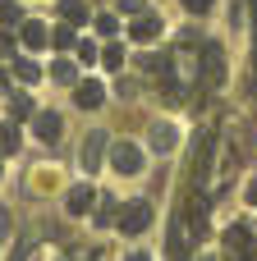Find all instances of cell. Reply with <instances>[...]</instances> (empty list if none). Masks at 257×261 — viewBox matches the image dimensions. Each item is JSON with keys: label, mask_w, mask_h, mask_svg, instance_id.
Returning a JSON list of instances; mask_svg holds the SVG:
<instances>
[{"label": "cell", "mask_w": 257, "mask_h": 261, "mask_svg": "<svg viewBox=\"0 0 257 261\" xmlns=\"http://www.w3.org/2000/svg\"><path fill=\"white\" fill-rule=\"evenodd\" d=\"M55 9H60V14H64V23H87V18H92V14H87V5H83V0H60V5H55Z\"/></svg>", "instance_id": "8fae6325"}, {"label": "cell", "mask_w": 257, "mask_h": 261, "mask_svg": "<svg viewBox=\"0 0 257 261\" xmlns=\"http://www.w3.org/2000/svg\"><path fill=\"white\" fill-rule=\"evenodd\" d=\"M51 41H55L60 50H64V46H74V23H60V28L51 32Z\"/></svg>", "instance_id": "5bb4252c"}, {"label": "cell", "mask_w": 257, "mask_h": 261, "mask_svg": "<svg viewBox=\"0 0 257 261\" xmlns=\"http://www.w3.org/2000/svg\"><path fill=\"white\" fill-rule=\"evenodd\" d=\"M92 206H97V188L78 184V188H69V193H64V211H69V216H87Z\"/></svg>", "instance_id": "ba28073f"}, {"label": "cell", "mask_w": 257, "mask_h": 261, "mask_svg": "<svg viewBox=\"0 0 257 261\" xmlns=\"http://www.w3.org/2000/svg\"><path fill=\"white\" fill-rule=\"evenodd\" d=\"M124 261H152L147 252H124Z\"/></svg>", "instance_id": "44dd1931"}, {"label": "cell", "mask_w": 257, "mask_h": 261, "mask_svg": "<svg viewBox=\"0 0 257 261\" xmlns=\"http://www.w3.org/2000/svg\"><path fill=\"white\" fill-rule=\"evenodd\" d=\"M106 165H110L120 179H133V174H143V170H147V161H143V147H138V142H115Z\"/></svg>", "instance_id": "6da1fadb"}, {"label": "cell", "mask_w": 257, "mask_h": 261, "mask_svg": "<svg viewBox=\"0 0 257 261\" xmlns=\"http://www.w3.org/2000/svg\"><path fill=\"white\" fill-rule=\"evenodd\" d=\"M74 106H78V110H101V106H106V87H101L97 78L78 83V87H74Z\"/></svg>", "instance_id": "8992f818"}, {"label": "cell", "mask_w": 257, "mask_h": 261, "mask_svg": "<svg viewBox=\"0 0 257 261\" xmlns=\"http://www.w3.org/2000/svg\"><path fill=\"white\" fill-rule=\"evenodd\" d=\"M14 147H18V133L5 128V133H0V151H14Z\"/></svg>", "instance_id": "e0dca14e"}, {"label": "cell", "mask_w": 257, "mask_h": 261, "mask_svg": "<svg viewBox=\"0 0 257 261\" xmlns=\"http://www.w3.org/2000/svg\"><path fill=\"white\" fill-rule=\"evenodd\" d=\"M14 78H23V83H37V78H41V69H37L32 60H14Z\"/></svg>", "instance_id": "4fadbf2b"}, {"label": "cell", "mask_w": 257, "mask_h": 261, "mask_svg": "<svg viewBox=\"0 0 257 261\" xmlns=\"http://www.w3.org/2000/svg\"><path fill=\"white\" fill-rule=\"evenodd\" d=\"M18 41H23V46H28V50H41V46H46V41H51V32H46V28H41V23H37V18H28V23H23V28H18Z\"/></svg>", "instance_id": "9c48e42d"}, {"label": "cell", "mask_w": 257, "mask_h": 261, "mask_svg": "<svg viewBox=\"0 0 257 261\" xmlns=\"http://www.w3.org/2000/svg\"><path fill=\"white\" fill-rule=\"evenodd\" d=\"M161 14H143V18H133L129 23V41H138V46H147V41H156L161 37Z\"/></svg>", "instance_id": "5b68a950"}, {"label": "cell", "mask_w": 257, "mask_h": 261, "mask_svg": "<svg viewBox=\"0 0 257 261\" xmlns=\"http://www.w3.org/2000/svg\"><path fill=\"white\" fill-rule=\"evenodd\" d=\"M101 64H106V69H120V64H124V46H106V50H101Z\"/></svg>", "instance_id": "9a60e30c"}, {"label": "cell", "mask_w": 257, "mask_h": 261, "mask_svg": "<svg viewBox=\"0 0 257 261\" xmlns=\"http://www.w3.org/2000/svg\"><path fill=\"white\" fill-rule=\"evenodd\" d=\"M32 133H37V142H60V133H64V119H60L55 110H41V115L32 119Z\"/></svg>", "instance_id": "52a82bcc"}, {"label": "cell", "mask_w": 257, "mask_h": 261, "mask_svg": "<svg viewBox=\"0 0 257 261\" xmlns=\"http://www.w3.org/2000/svg\"><path fill=\"white\" fill-rule=\"evenodd\" d=\"M14 18H18V9H14L9 0H0V23H14Z\"/></svg>", "instance_id": "ffe728a7"}, {"label": "cell", "mask_w": 257, "mask_h": 261, "mask_svg": "<svg viewBox=\"0 0 257 261\" xmlns=\"http://www.w3.org/2000/svg\"><path fill=\"white\" fill-rule=\"evenodd\" d=\"M106 147H110V142H106V133H101V128H92V133L83 138V151H78V165H83L87 174H97V170L106 165Z\"/></svg>", "instance_id": "3957f363"}, {"label": "cell", "mask_w": 257, "mask_h": 261, "mask_svg": "<svg viewBox=\"0 0 257 261\" xmlns=\"http://www.w3.org/2000/svg\"><path fill=\"white\" fill-rule=\"evenodd\" d=\"M5 83H9V78H5V73H0V96H5V92H9V87H5Z\"/></svg>", "instance_id": "7402d4cb"}, {"label": "cell", "mask_w": 257, "mask_h": 261, "mask_svg": "<svg viewBox=\"0 0 257 261\" xmlns=\"http://www.w3.org/2000/svg\"><path fill=\"white\" fill-rule=\"evenodd\" d=\"M225 257L230 261H257V239L248 225H230L225 229Z\"/></svg>", "instance_id": "7a4b0ae2"}, {"label": "cell", "mask_w": 257, "mask_h": 261, "mask_svg": "<svg viewBox=\"0 0 257 261\" xmlns=\"http://www.w3.org/2000/svg\"><path fill=\"white\" fill-rule=\"evenodd\" d=\"M46 73H51V78H55V83H74V78H78V69H74V64H69V60H55V64H51V69H46Z\"/></svg>", "instance_id": "7c38bea8"}, {"label": "cell", "mask_w": 257, "mask_h": 261, "mask_svg": "<svg viewBox=\"0 0 257 261\" xmlns=\"http://www.w3.org/2000/svg\"><path fill=\"white\" fill-rule=\"evenodd\" d=\"M147 225H152V206L147 202H129L120 211V234H143Z\"/></svg>", "instance_id": "277c9868"}, {"label": "cell", "mask_w": 257, "mask_h": 261, "mask_svg": "<svg viewBox=\"0 0 257 261\" xmlns=\"http://www.w3.org/2000/svg\"><path fill=\"white\" fill-rule=\"evenodd\" d=\"M78 60H83V64H92V60H97V46H92V41H83V46H78Z\"/></svg>", "instance_id": "d6986e66"}, {"label": "cell", "mask_w": 257, "mask_h": 261, "mask_svg": "<svg viewBox=\"0 0 257 261\" xmlns=\"http://www.w3.org/2000/svg\"><path fill=\"white\" fill-rule=\"evenodd\" d=\"M115 9H120V14H129V18H133V14H143V0H115Z\"/></svg>", "instance_id": "2e32d148"}, {"label": "cell", "mask_w": 257, "mask_h": 261, "mask_svg": "<svg viewBox=\"0 0 257 261\" xmlns=\"http://www.w3.org/2000/svg\"><path fill=\"white\" fill-rule=\"evenodd\" d=\"M152 147H156V151H175V147H179V128L166 124V119L152 124Z\"/></svg>", "instance_id": "30bf717a"}, {"label": "cell", "mask_w": 257, "mask_h": 261, "mask_svg": "<svg viewBox=\"0 0 257 261\" xmlns=\"http://www.w3.org/2000/svg\"><path fill=\"white\" fill-rule=\"evenodd\" d=\"M212 5H216V0H184V9H189V14H207Z\"/></svg>", "instance_id": "ac0fdd59"}]
</instances>
